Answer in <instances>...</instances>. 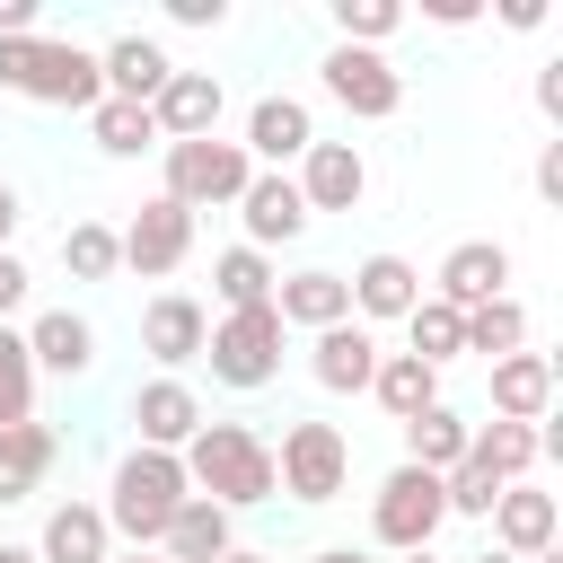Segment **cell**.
<instances>
[{"label": "cell", "mask_w": 563, "mask_h": 563, "mask_svg": "<svg viewBox=\"0 0 563 563\" xmlns=\"http://www.w3.org/2000/svg\"><path fill=\"white\" fill-rule=\"evenodd\" d=\"M545 405H554V361L545 352H510V361H493V422H545Z\"/></svg>", "instance_id": "obj_24"}, {"label": "cell", "mask_w": 563, "mask_h": 563, "mask_svg": "<svg viewBox=\"0 0 563 563\" xmlns=\"http://www.w3.org/2000/svg\"><path fill=\"white\" fill-rule=\"evenodd\" d=\"M369 396H378V413H387V422H413L422 405H440V369H422L413 352H378Z\"/></svg>", "instance_id": "obj_29"}, {"label": "cell", "mask_w": 563, "mask_h": 563, "mask_svg": "<svg viewBox=\"0 0 563 563\" xmlns=\"http://www.w3.org/2000/svg\"><path fill=\"white\" fill-rule=\"evenodd\" d=\"M537 114H545V123H563V62H545V70H537Z\"/></svg>", "instance_id": "obj_40"}, {"label": "cell", "mask_w": 563, "mask_h": 563, "mask_svg": "<svg viewBox=\"0 0 563 563\" xmlns=\"http://www.w3.org/2000/svg\"><path fill=\"white\" fill-rule=\"evenodd\" d=\"M466 563H510V554H501V545H484V554H466Z\"/></svg>", "instance_id": "obj_47"}, {"label": "cell", "mask_w": 563, "mask_h": 563, "mask_svg": "<svg viewBox=\"0 0 563 563\" xmlns=\"http://www.w3.org/2000/svg\"><path fill=\"white\" fill-rule=\"evenodd\" d=\"M26 290H35V273H26V264H18V246H9V255H0V325L26 308Z\"/></svg>", "instance_id": "obj_37"}, {"label": "cell", "mask_w": 563, "mask_h": 563, "mask_svg": "<svg viewBox=\"0 0 563 563\" xmlns=\"http://www.w3.org/2000/svg\"><path fill=\"white\" fill-rule=\"evenodd\" d=\"M484 519H493V545H501L510 563L554 554V537H563V510H554V493H537V484H501V501H493Z\"/></svg>", "instance_id": "obj_16"}, {"label": "cell", "mask_w": 563, "mask_h": 563, "mask_svg": "<svg viewBox=\"0 0 563 563\" xmlns=\"http://www.w3.org/2000/svg\"><path fill=\"white\" fill-rule=\"evenodd\" d=\"M167 158V202H185V211H238V194H246V176H255V158L238 150V141H167L158 150Z\"/></svg>", "instance_id": "obj_5"}, {"label": "cell", "mask_w": 563, "mask_h": 563, "mask_svg": "<svg viewBox=\"0 0 563 563\" xmlns=\"http://www.w3.org/2000/svg\"><path fill=\"white\" fill-rule=\"evenodd\" d=\"M440 519H449L440 475H422V466H405V457H396V466L378 475V493H369V537H378L387 554H431Z\"/></svg>", "instance_id": "obj_6"}, {"label": "cell", "mask_w": 563, "mask_h": 563, "mask_svg": "<svg viewBox=\"0 0 563 563\" xmlns=\"http://www.w3.org/2000/svg\"><path fill=\"white\" fill-rule=\"evenodd\" d=\"M537 202H563V141L537 150Z\"/></svg>", "instance_id": "obj_38"}, {"label": "cell", "mask_w": 563, "mask_h": 563, "mask_svg": "<svg viewBox=\"0 0 563 563\" xmlns=\"http://www.w3.org/2000/svg\"><path fill=\"white\" fill-rule=\"evenodd\" d=\"M35 563H114V528L97 501H53L35 528Z\"/></svg>", "instance_id": "obj_23"}, {"label": "cell", "mask_w": 563, "mask_h": 563, "mask_svg": "<svg viewBox=\"0 0 563 563\" xmlns=\"http://www.w3.org/2000/svg\"><path fill=\"white\" fill-rule=\"evenodd\" d=\"M26 361H35V378L53 369V378H88L97 369V325L79 317V308H35L26 317Z\"/></svg>", "instance_id": "obj_20"}, {"label": "cell", "mask_w": 563, "mask_h": 563, "mask_svg": "<svg viewBox=\"0 0 563 563\" xmlns=\"http://www.w3.org/2000/svg\"><path fill=\"white\" fill-rule=\"evenodd\" d=\"M405 563H440V554H405Z\"/></svg>", "instance_id": "obj_50"}, {"label": "cell", "mask_w": 563, "mask_h": 563, "mask_svg": "<svg viewBox=\"0 0 563 563\" xmlns=\"http://www.w3.org/2000/svg\"><path fill=\"white\" fill-rule=\"evenodd\" d=\"M431 299L457 308V317H475L484 299H510V246L501 238H457L431 273Z\"/></svg>", "instance_id": "obj_10"}, {"label": "cell", "mask_w": 563, "mask_h": 563, "mask_svg": "<svg viewBox=\"0 0 563 563\" xmlns=\"http://www.w3.org/2000/svg\"><path fill=\"white\" fill-rule=\"evenodd\" d=\"M308 141H317L308 97H282V88H273V97H255V106H246V141H238V150H246L264 176H290V167L308 158Z\"/></svg>", "instance_id": "obj_11"}, {"label": "cell", "mask_w": 563, "mask_h": 563, "mask_svg": "<svg viewBox=\"0 0 563 563\" xmlns=\"http://www.w3.org/2000/svg\"><path fill=\"white\" fill-rule=\"evenodd\" d=\"M282 317L273 308H238V317H220L211 334H202V361H211V378L220 387H238V396H255V387H273L282 378Z\"/></svg>", "instance_id": "obj_7"}, {"label": "cell", "mask_w": 563, "mask_h": 563, "mask_svg": "<svg viewBox=\"0 0 563 563\" xmlns=\"http://www.w3.org/2000/svg\"><path fill=\"white\" fill-rule=\"evenodd\" d=\"M405 352H413L422 369H449V361L466 352V317H457V308H440V299L422 290V299H413V317H405Z\"/></svg>", "instance_id": "obj_31"}, {"label": "cell", "mask_w": 563, "mask_h": 563, "mask_svg": "<svg viewBox=\"0 0 563 563\" xmlns=\"http://www.w3.org/2000/svg\"><path fill=\"white\" fill-rule=\"evenodd\" d=\"M308 563H369V554H361V545H317Z\"/></svg>", "instance_id": "obj_44"}, {"label": "cell", "mask_w": 563, "mask_h": 563, "mask_svg": "<svg viewBox=\"0 0 563 563\" xmlns=\"http://www.w3.org/2000/svg\"><path fill=\"white\" fill-rule=\"evenodd\" d=\"M220 106H229V88H220V70H176L158 97H150V123H158V150L167 141H211L220 132Z\"/></svg>", "instance_id": "obj_14"}, {"label": "cell", "mask_w": 563, "mask_h": 563, "mask_svg": "<svg viewBox=\"0 0 563 563\" xmlns=\"http://www.w3.org/2000/svg\"><path fill=\"white\" fill-rule=\"evenodd\" d=\"M167 18H176V26H220L229 0H167Z\"/></svg>", "instance_id": "obj_39"}, {"label": "cell", "mask_w": 563, "mask_h": 563, "mask_svg": "<svg viewBox=\"0 0 563 563\" xmlns=\"http://www.w3.org/2000/svg\"><path fill=\"white\" fill-rule=\"evenodd\" d=\"M238 545V519L220 510V501H202V493H185V510L167 519V537H158V554L167 563H220Z\"/></svg>", "instance_id": "obj_26"}, {"label": "cell", "mask_w": 563, "mask_h": 563, "mask_svg": "<svg viewBox=\"0 0 563 563\" xmlns=\"http://www.w3.org/2000/svg\"><path fill=\"white\" fill-rule=\"evenodd\" d=\"M466 457H475L493 484H528V466H537L545 449H537L528 422H475V431H466Z\"/></svg>", "instance_id": "obj_30"}, {"label": "cell", "mask_w": 563, "mask_h": 563, "mask_svg": "<svg viewBox=\"0 0 563 563\" xmlns=\"http://www.w3.org/2000/svg\"><path fill=\"white\" fill-rule=\"evenodd\" d=\"M185 457L176 449H123L114 457V475H106V528L132 545V554H158V537H167V519L185 510Z\"/></svg>", "instance_id": "obj_1"}, {"label": "cell", "mask_w": 563, "mask_h": 563, "mask_svg": "<svg viewBox=\"0 0 563 563\" xmlns=\"http://www.w3.org/2000/svg\"><path fill=\"white\" fill-rule=\"evenodd\" d=\"M501 26H519V35L545 26V0H501Z\"/></svg>", "instance_id": "obj_42"}, {"label": "cell", "mask_w": 563, "mask_h": 563, "mask_svg": "<svg viewBox=\"0 0 563 563\" xmlns=\"http://www.w3.org/2000/svg\"><path fill=\"white\" fill-rule=\"evenodd\" d=\"M114 238H123V273L167 282V273L194 255V211H185V202H167V194H150V202H141V211H132Z\"/></svg>", "instance_id": "obj_9"}, {"label": "cell", "mask_w": 563, "mask_h": 563, "mask_svg": "<svg viewBox=\"0 0 563 563\" xmlns=\"http://www.w3.org/2000/svg\"><path fill=\"white\" fill-rule=\"evenodd\" d=\"M220 563H273V554H255V545H229V554H220Z\"/></svg>", "instance_id": "obj_45"}, {"label": "cell", "mask_w": 563, "mask_h": 563, "mask_svg": "<svg viewBox=\"0 0 563 563\" xmlns=\"http://www.w3.org/2000/svg\"><path fill=\"white\" fill-rule=\"evenodd\" d=\"M343 290H352V325H405L413 299H422V273L378 246V255H361V264L343 273Z\"/></svg>", "instance_id": "obj_13"}, {"label": "cell", "mask_w": 563, "mask_h": 563, "mask_svg": "<svg viewBox=\"0 0 563 563\" xmlns=\"http://www.w3.org/2000/svg\"><path fill=\"white\" fill-rule=\"evenodd\" d=\"M18 220H26V211H18V185L0 176V255H9V238H18Z\"/></svg>", "instance_id": "obj_43"}, {"label": "cell", "mask_w": 563, "mask_h": 563, "mask_svg": "<svg viewBox=\"0 0 563 563\" xmlns=\"http://www.w3.org/2000/svg\"><path fill=\"white\" fill-rule=\"evenodd\" d=\"M369 369H378V334L369 325H325V334H308V378L325 387V396H369Z\"/></svg>", "instance_id": "obj_21"}, {"label": "cell", "mask_w": 563, "mask_h": 563, "mask_svg": "<svg viewBox=\"0 0 563 563\" xmlns=\"http://www.w3.org/2000/svg\"><path fill=\"white\" fill-rule=\"evenodd\" d=\"M396 26H405V9H396V0H334V44H361V53H378Z\"/></svg>", "instance_id": "obj_36"}, {"label": "cell", "mask_w": 563, "mask_h": 563, "mask_svg": "<svg viewBox=\"0 0 563 563\" xmlns=\"http://www.w3.org/2000/svg\"><path fill=\"white\" fill-rule=\"evenodd\" d=\"M466 352H484V361L528 352V308H519V299H484V308L466 317Z\"/></svg>", "instance_id": "obj_34"}, {"label": "cell", "mask_w": 563, "mask_h": 563, "mask_svg": "<svg viewBox=\"0 0 563 563\" xmlns=\"http://www.w3.org/2000/svg\"><path fill=\"white\" fill-rule=\"evenodd\" d=\"M475 18H484L475 0H431V26H475Z\"/></svg>", "instance_id": "obj_41"}, {"label": "cell", "mask_w": 563, "mask_h": 563, "mask_svg": "<svg viewBox=\"0 0 563 563\" xmlns=\"http://www.w3.org/2000/svg\"><path fill=\"white\" fill-rule=\"evenodd\" d=\"M528 563H563V554H528Z\"/></svg>", "instance_id": "obj_49"}, {"label": "cell", "mask_w": 563, "mask_h": 563, "mask_svg": "<svg viewBox=\"0 0 563 563\" xmlns=\"http://www.w3.org/2000/svg\"><path fill=\"white\" fill-rule=\"evenodd\" d=\"M317 88H325V97H334L352 123H387V114L405 106V70H396L387 53H361V44H325Z\"/></svg>", "instance_id": "obj_8"}, {"label": "cell", "mask_w": 563, "mask_h": 563, "mask_svg": "<svg viewBox=\"0 0 563 563\" xmlns=\"http://www.w3.org/2000/svg\"><path fill=\"white\" fill-rule=\"evenodd\" d=\"M114 563H167V554H114Z\"/></svg>", "instance_id": "obj_48"}, {"label": "cell", "mask_w": 563, "mask_h": 563, "mask_svg": "<svg viewBox=\"0 0 563 563\" xmlns=\"http://www.w3.org/2000/svg\"><path fill=\"white\" fill-rule=\"evenodd\" d=\"M62 273H70V282H114V273H123V238H114L106 220H70V229H62Z\"/></svg>", "instance_id": "obj_33"}, {"label": "cell", "mask_w": 563, "mask_h": 563, "mask_svg": "<svg viewBox=\"0 0 563 563\" xmlns=\"http://www.w3.org/2000/svg\"><path fill=\"white\" fill-rule=\"evenodd\" d=\"M176 457H185V484H194L202 501H220L229 519L255 510V501H273V440L246 431V422H202Z\"/></svg>", "instance_id": "obj_2"}, {"label": "cell", "mask_w": 563, "mask_h": 563, "mask_svg": "<svg viewBox=\"0 0 563 563\" xmlns=\"http://www.w3.org/2000/svg\"><path fill=\"white\" fill-rule=\"evenodd\" d=\"M202 334H211V317H202V299H185V290H158V299L141 308V352L158 361V378H176L185 361H202Z\"/></svg>", "instance_id": "obj_15"}, {"label": "cell", "mask_w": 563, "mask_h": 563, "mask_svg": "<svg viewBox=\"0 0 563 563\" xmlns=\"http://www.w3.org/2000/svg\"><path fill=\"white\" fill-rule=\"evenodd\" d=\"M466 431H475V422H466L449 396H440V405H422V413L405 422V466H422V475H449V466L466 457Z\"/></svg>", "instance_id": "obj_27"}, {"label": "cell", "mask_w": 563, "mask_h": 563, "mask_svg": "<svg viewBox=\"0 0 563 563\" xmlns=\"http://www.w3.org/2000/svg\"><path fill=\"white\" fill-rule=\"evenodd\" d=\"M53 466H62V431H53V422H9V431H0V501L44 493Z\"/></svg>", "instance_id": "obj_25"}, {"label": "cell", "mask_w": 563, "mask_h": 563, "mask_svg": "<svg viewBox=\"0 0 563 563\" xmlns=\"http://www.w3.org/2000/svg\"><path fill=\"white\" fill-rule=\"evenodd\" d=\"M343 484H352V440H343L334 422H282V449H273V493H290L299 510H325Z\"/></svg>", "instance_id": "obj_4"}, {"label": "cell", "mask_w": 563, "mask_h": 563, "mask_svg": "<svg viewBox=\"0 0 563 563\" xmlns=\"http://www.w3.org/2000/svg\"><path fill=\"white\" fill-rule=\"evenodd\" d=\"M273 282H282V264H273V255H255V246H220V255H211L220 317H238V308H273Z\"/></svg>", "instance_id": "obj_28"}, {"label": "cell", "mask_w": 563, "mask_h": 563, "mask_svg": "<svg viewBox=\"0 0 563 563\" xmlns=\"http://www.w3.org/2000/svg\"><path fill=\"white\" fill-rule=\"evenodd\" d=\"M132 449H185L194 431H202V396L185 387V378H141L132 387Z\"/></svg>", "instance_id": "obj_22"}, {"label": "cell", "mask_w": 563, "mask_h": 563, "mask_svg": "<svg viewBox=\"0 0 563 563\" xmlns=\"http://www.w3.org/2000/svg\"><path fill=\"white\" fill-rule=\"evenodd\" d=\"M88 141H97L106 158H141V150H158V123H150V106L97 97V106H88Z\"/></svg>", "instance_id": "obj_32"}, {"label": "cell", "mask_w": 563, "mask_h": 563, "mask_svg": "<svg viewBox=\"0 0 563 563\" xmlns=\"http://www.w3.org/2000/svg\"><path fill=\"white\" fill-rule=\"evenodd\" d=\"M238 220H246V238L238 246H255V255H273V246H290L299 229H308V202H299V185L290 176H246V194H238Z\"/></svg>", "instance_id": "obj_18"}, {"label": "cell", "mask_w": 563, "mask_h": 563, "mask_svg": "<svg viewBox=\"0 0 563 563\" xmlns=\"http://www.w3.org/2000/svg\"><path fill=\"white\" fill-rule=\"evenodd\" d=\"M299 202H308V220L317 211H361L369 202V158L352 150V141H308V158H299Z\"/></svg>", "instance_id": "obj_12"}, {"label": "cell", "mask_w": 563, "mask_h": 563, "mask_svg": "<svg viewBox=\"0 0 563 563\" xmlns=\"http://www.w3.org/2000/svg\"><path fill=\"white\" fill-rule=\"evenodd\" d=\"M9 422H35V361L18 325H0V431Z\"/></svg>", "instance_id": "obj_35"}, {"label": "cell", "mask_w": 563, "mask_h": 563, "mask_svg": "<svg viewBox=\"0 0 563 563\" xmlns=\"http://www.w3.org/2000/svg\"><path fill=\"white\" fill-rule=\"evenodd\" d=\"M273 317H282V334H325V325L352 317V290H343V273L308 264V273H282L273 282Z\"/></svg>", "instance_id": "obj_19"}, {"label": "cell", "mask_w": 563, "mask_h": 563, "mask_svg": "<svg viewBox=\"0 0 563 563\" xmlns=\"http://www.w3.org/2000/svg\"><path fill=\"white\" fill-rule=\"evenodd\" d=\"M97 79H106V97H123V106H150V97L176 79V62H167V44H158V35L123 26V35L97 53Z\"/></svg>", "instance_id": "obj_17"}, {"label": "cell", "mask_w": 563, "mask_h": 563, "mask_svg": "<svg viewBox=\"0 0 563 563\" xmlns=\"http://www.w3.org/2000/svg\"><path fill=\"white\" fill-rule=\"evenodd\" d=\"M0 88L26 97V106H62V114H88V106L106 97L97 53H88V44H62V35H18V44H0Z\"/></svg>", "instance_id": "obj_3"}, {"label": "cell", "mask_w": 563, "mask_h": 563, "mask_svg": "<svg viewBox=\"0 0 563 563\" xmlns=\"http://www.w3.org/2000/svg\"><path fill=\"white\" fill-rule=\"evenodd\" d=\"M0 563H35V545H0Z\"/></svg>", "instance_id": "obj_46"}]
</instances>
